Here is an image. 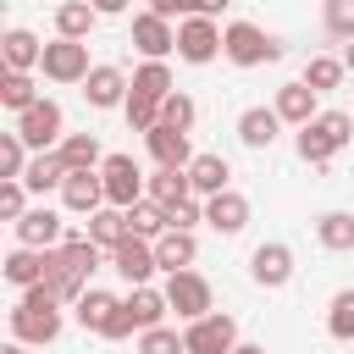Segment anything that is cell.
I'll return each instance as SVG.
<instances>
[{"mask_svg":"<svg viewBox=\"0 0 354 354\" xmlns=\"http://www.w3.org/2000/svg\"><path fill=\"white\" fill-rule=\"evenodd\" d=\"M122 116H127V127H133V133H149V127L160 122V100H149V94H138V88H133V94H127V105H122Z\"/></svg>","mask_w":354,"mask_h":354,"instance_id":"cell-40","label":"cell"},{"mask_svg":"<svg viewBox=\"0 0 354 354\" xmlns=\"http://www.w3.org/2000/svg\"><path fill=\"white\" fill-rule=\"evenodd\" d=\"M66 160H61V149H33V160H28V171H22V183H28V194H50V188H61L66 183Z\"/></svg>","mask_w":354,"mask_h":354,"instance_id":"cell-23","label":"cell"},{"mask_svg":"<svg viewBox=\"0 0 354 354\" xmlns=\"http://www.w3.org/2000/svg\"><path fill=\"white\" fill-rule=\"evenodd\" d=\"M116 310H122V299H116V293H105V288H88V293L77 299V326H83V332H105Z\"/></svg>","mask_w":354,"mask_h":354,"instance_id":"cell-28","label":"cell"},{"mask_svg":"<svg viewBox=\"0 0 354 354\" xmlns=\"http://www.w3.org/2000/svg\"><path fill=\"white\" fill-rule=\"evenodd\" d=\"M0 61H6V72H33V66L44 61V44H39V33H28V28H11V33L0 39Z\"/></svg>","mask_w":354,"mask_h":354,"instance_id":"cell-22","label":"cell"},{"mask_svg":"<svg viewBox=\"0 0 354 354\" xmlns=\"http://www.w3.org/2000/svg\"><path fill=\"white\" fill-rule=\"evenodd\" d=\"M249 277L260 282V288H288L293 282V249L288 243H260L254 254H249Z\"/></svg>","mask_w":354,"mask_h":354,"instance_id":"cell-14","label":"cell"},{"mask_svg":"<svg viewBox=\"0 0 354 354\" xmlns=\"http://www.w3.org/2000/svg\"><path fill=\"white\" fill-rule=\"evenodd\" d=\"M88 238H94V243L111 254V249L127 238V210H122V205H100V210L88 216Z\"/></svg>","mask_w":354,"mask_h":354,"instance_id":"cell-30","label":"cell"},{"mask_svg":"<svg viewBox=\"0 0 354 354\" xmlns=\"http://www.w3.org/2000/svg\"><path fill=\"white\" fill-rule=\"evenodd\" d=\"M133 88H138V94H149V100H166L177 83H171V66H166V61H144V66L133 72Z\"/></svg>","mask_w":354,"mask_h":354,"instance_id":"cell-37","label":"cell"},{"mask_svg":"<svg viewBox=\"0 0 354 354\" xmlns=\"http://www.w3.org/2000/svg\"><path fill=\"white\" fill-rule=\"evenodd\" d=\"M39 72H44L50 83H83V77L94 72V66H88V44H83V39H61V33H55V39L44 44Z\"/></svg>","mask_w":354,"mask_h":354,"instance_id":"cell-7","label":"cell"},{"mask_svg":"<svg viewBox=\"0 0 354 354\" xmlns=\"http://www.w3.org/2000/svg\"><path fill=\"white\" fill-rule=\"evenodd\" d=\"M100 177H105V205H122L127 210V205H138L149 194V177H144V166L133 155H105Z\"/></svg>","mask_w":354,"mask_h":354,"instance_id":"cell-5","label":"cell"},{"mask_svg":"<svg viewBox=\"0 0 354 354\" xmlns=\"http://www.w3.org/2000/svg\"><path fill=\"white\" fill-rule=\"evenodd\" d=\"M232 354H266V348H260V343H238Z\"/></svg>","mask_w":354,"mask_h":354,"instance_id":"cell-51","label":"cell"},{"mask_svg":"<svg viewBox=\"0 0 354 354\" xmlns=\"http://www.w3.org/2000/svg\"><path fill=\"white\" fill-rule=\"evenodd\" d=\"M61 326H66L61 299H55L44 282H39V288H22V299H17V310H11V337L28 343V348H44V343L61 337Z\"/></svg>","mask_w":354,"mask_h":354,"instance_id":"cell-1","label":"cell"},{"mask_svg":"<svg viewBox=\"0 0 354 354\" xmlns=\"http://www.w3.org/2000/svg\"><path fill=\"white\" fill-rule=\"evenodd\" d=\"M348 144H354V116H348V111H321V116L304 122L299 138H293V149H299L304 166H332V155L348 149Z\"/></svg>","mask_w":354,"mask_h":354,"instance_id":"cell-2","label":"cell"},{"mask_svg":"<svg viewBox=\"0 0 354 354\" xmlns=\"http://www.w3.org/2000/svg\"><path fill=\"white\" fill-rule=\"evenodd\" d=\"M133 50H138L144 61H166V55L177 50V28H171V17L138 11V17H133Z\"/></svg>","mask_w":354,"mask_h":354,"instance_id":"cell-11","label":"cell"},{"mask_svg":"<svg viewBox=\"0 0 354 354\" xmlns=\"http://www.w3.org/2000/svg\"><path fill=\"white\" fill-rule=\"evenodd\" d=\"M232 0H199V17H216V11H227Z\"/></svg>","mask_w":354,"mask_h":354,"instance_id":"cell-48","label":"cell"},{"mask_svg":"<svg viewBox=\"0 0 354 354\" xmlns=\"http://www.w3.org/2000/svg\"><path fill=\"white\" fill-rule=\"evenodd\" d=\"M271 105H277V116H282L288 127H304V122H315V116H321V94H315L304 77H299V83H282Z\"/></svg>","mask_w":354,"mask_h":354,"instance_id":"cell-17","label":"cell"},{"mask_svg":"<svg viewBox=\"0 0 354 354\" xmlns=\"http://www.w3.org/2000/svg\"><path fill=\"white\" fill-rule=\"evenodd\" d=\"M61 205H66L72 216H94V210L105 205V177H100V166H94V171H66Z\"/></svg>","mask_w":354,"mask_h":354,"instance_id":"cell-15","label":"cell"},{"mask_svg":"<svg viewBox=\"0 0 354 354\" xmlns=\"http://www.w3.org/2000/svg\"><path fill=\"white\" fill-rule=\"evenodd\" d=\"M149 11H155V17H177V22H183V17H199V0H149Z\"/></svg>","mask_w":354,"mask_h":354,"instance_id":"cell-46","label":"cell"},{"mask_svg":"<svg viewBox=\"0 0 354 354\" xmlns=\"http://www.w3.org/2000/svg\"><path fill=\"white\" fill-rule=\"evenodd\" d=\"M155 260H160V271H188V266L199 260V238H194L188 227H166V232L155 238Z\"/></svg>","mask_w":354,"mask_h":354,"instance_id":"cell-20","label":"cell"},{"mask_svg":"<svg viewBox=\"0 0 354 354\" xmlns=\"http://www.w3.org/2000/svg\"><path fill=\"white\" fill-rule=\"evenodd\" d=\"M0 354H28V343H17V337H11V343H6Z\"/></svg>","mask_w":354,"mask_h":354,"instance_id":"cell-50","label":"cell"},{"mask_svg":"<svg viewBox=\"0 0 354 354\" xmlns=\"http://www.w3.org/2000/svg\"><path fill=\"white\" fill-rule=\"evenodd\" d=\"M0 216L6 221H22L28 216V183L22 177H0Z\"/></svg>","mask_w":354,"mask_h":354,"instance_id":"cell-42","label":"cell"},{"mask_svg":"<svg viewBox=\"0 0 354 354\" xmlns=\"http://www.w3.org/2000/svg\"><path fill=\"white\" fill-rule=\"evenodd\" d=\"M144 144H149L155 166H194V144H188V133H183V127H166V122H155V127L144 133Z\"/></svg>","mask_w":354,"mask_h":354,"instance_id":"cell-19","label":"cell"},{"mask_svg":"<svg viewBox=\"0 0 354 354\" xmlns=\"http://www.w3.org/2000/svg\"><path fill=\"white\" fill-rule=\"evenodd\" d=\"M17 227V243H28V249H55L61 238H66V227H61V210H50V205H33L22 221H11Z\"/></svg>","mask_w":354,"mask_h":354,"instance_id":"cell-16","label":"cell"},{"mask_svg":"<svg viewBox=\"0 0 354 354\" xmlns=\"http://www.w3.org/2000/svg\"><path fill=\"white\" fill-rule=\"evenodd\" d=\"M216 55H221V28H216V17H183V22H177V61L205 66V61H216Z\"/></svg>","mask_w":354,"mask_h":354,"instance_id":"cell-8","label":"cell"},{"mask_svg":"<svg viewBox=\"0 0 354 354\" xmlns=\"http://www.w3.org/2000/svg\"><path fill=\"white\" fill-rule=\"evenodd\" d=\"M166 227H171V216H166V205H160V199H149V194H144L138 205H127V232H133V238H149V243H155Z\"/></svg>","mask_w":354,"mask_h":354,"instance_id":"cell-27","label":"cell"},{"mask_svg":"<svg viewBox=\"0 0 354 354\" xmlns=\"http://www.w3.org/2000/svg\"><path fill=\"white\" fill-rule=\"evenodd\" d=\"M166 216H171V227H188V232H194V227L205 221V199H199V194H188V199L166 205Z\"/></svg>","mask_w":354,"mask_h":354,"instance_id":"cell-44","label":"cell"},{"mask_svg":"<svg viewBox=\"0 0 354 354\" xmlns=\"http://www.w3.org/2000/svg\"><path fill=\"white\" fill-rule=\"evenodd\" d=\"M166 304L177 310V321H199V315L216 310V293H210V282L188 266V271H166Z\"/></svg>","mask_w":354,"mask_h":354,"instance_id":"cell-4","label":"cell"},{"mask_svg":"<svg viewBox=\"0 0 354 354\" xmlns=\"http://www.w3.org/2000/svg\"><path fill=\"white\" fill-rule=\"evenodd\" d=\"M160 122H166V127H183V133H188V127L199 122V105H194V94L171 88V94L160 100Z\"/></svg>","mask_w":354,"mask_h":354,"instance_id":"cell-38","label":"cell"},{"mask_svg":"<svg viewBox=\"0 0 354 354\" xmlns=\"http://www.w3.org/2000/svg\"><path fill=\"white\" fill-rule=\"evenodd\" d=\"M205 227H216L221 238H238V232L249 227V199H243L238 188L210 194V199H205Z\"/></svg>","mask_w":354,"mask_h":354,"instance_id":"cell-13","label":"cell"},{"mask_svg":"<svg viewBox=\"0 0 354 354\" xmlns=\"http://www.w3.org/2000/svg\"><path fill=\"white\" fill-rule=\"evenodd\" d=\"M28 144H22V133L11 127V133H0V177H22L28 171Z\"/></svg>","mask_w":354,"mask_h":354,"instance_id":"cell-41","label":"cell"},{"mask_svg":"<svg viewBox=\"0 0 354 354\" xmlns=\"http://www.w3.org/2000/svg\"><path fill=\"white\" fill-rule=\"evenodd\" d=\"M44 94H39V83H33V72H0V105L6 111H28V105H39Z\"/></svg>","mask_w":354,"mask_h":354,"instance_id":"cell-31","label":"cell"},{"mask_svg":"<svg viewBox=\"0 0 354 354\" xmlns=\"http://www.w3.org/2000/svg\"><path fill=\"white\" fill-rule=\"evenodd\" d=\"M321 6H326V33L348 44L354 39V0H321Z\"/></svg>","mask_w":354,"mask_h":354,"instance_id":"cell-43","label":"cell"},{"mask_svg":"<svg viewBox=\"0 0 354 354\" xmlns=\"http://www.w3.org/2000/svg\"><path fill=\"white\" fill-rule=\"evenodd\" d=\"M194 194V177H188V166H155V177H149V199H160V205H177V199H188Z\"/></svg>","mask_w":354,"mask_h":354,"instance_id":"cell-33","label":"cell"},{"mask_svg":"<svg viewBox=\"0 0 354 354\" xmlns=\"http://www.w3.org/2000/svg\"><path fill=\"white\" fill-rule=\"evenodd\" d=\"M44 271H50V249H28V243H17V249L6 254V282H11L17 293H22V288H39Z\"/></svg>","mask_w":354,"mask_h":354,"instance_id":"cell-21","label":"cell"},{"mask_svg":"<svg viewBox=\"0 0 354 354\" xmlns=\"http://www.w3.org/2000/svg\"><path fill=\"white\" fill-rule=\"evenodd\" d=\"M315 238H321V249H332V254L354 249V216H348V210H326V216L315 221Z\"/></svg>","mask_w":354,"mask_h":354,"instance_id":"cell-34","label":"cell"},{"mask_svg":"<svg viewBox=\"0 0 354 354\" xmlns=\"http://www.w3.org/2000/svg\"><path fill=\"white\" fill-rule=\"evenodd\" d=\"M221 55L232 66H266V61H282V39L266 33L260 22H227L221 28Z\"/></svg>","mask_w":354,"mask_h":354,"instance_id":"cell-3","label":"cell"},{"mask_svg":"<svg viewBox=\"0 0 354 354\" xmlns=\"http://www.w3.org/2000/svg\"><path fill=\"white\" fill-rule=\"evenodd\" d=\"M55 254H61V266H66V271H77L83 282H88V277L100 271V260H105V249H100L88 232H83V238H61V243H55Z\"/></svg>","mask_w":354,"mask_h":354,"instance_id":"cell-25","label":"cell"},{"mask_svg":"<svg viewBox=\"0 0 354 354\" xmlns=\"http://www.w3.org/2000/svg\"><path fill=\"white\" fill-rule=\"evenodd\" d=\"M88 6H94L100 17H122V11H127V0H88Z\"/></svg>","mask_w":354,"mask_h":354,"instance_id":"cell-47","label":"cell"},{"mask_svg":"<svg viewBox=\"0 0 354 354\" xmlns=\"http://www.w3.org/2000/svg\"><path fill=\"white\" fill-rule=\"evenodd\" d=\"M111 271H116V277H122L127 288L149 282V277L160 271V260H155V243H149V238H133V232H127V238H122V243L111 249Z\"/></svg>","mask_w":354,"mask_h":354,"instance_id":"cell-10","label":"cell"},{"mask_svg":"<svg viewBox=\"0 0 354 354\" xmlns=\"http://www.w3.org/2000/svg\"><path fill=\"white\" fill-rule=\"evenodd\" d=\"M138 354H188V343H183V332L177 326H149V332H138Z\"/></svg>","mask_w":354,"mask_h":354,"instance_id":"cell-39","label":"cell"},{"mask_svg":"<svg viewBox=\"0 0 354 354\" xmlns=\"http://www.w3.org/2000/svg\"><path fill=\"white\" fill-rule=\"evenodd\" d=\"M188 177H194V194H199V199H210V194L232 188V166H227V155H194Z\"/></svg>","mask_w":354,"mask_h":354,"instance_id":"cell-24","label":"cell"},{"mask_svg":"<svg viewBox=\"0 0 354 354\" xmlns=\"http://www.w3.org/2000/svg\"><path fill=\"white\" fill-rule=\"evenodd\" d=\"M282 127H288V122L277 116V105H249V111L238 116V144H243V149H271Z\"/></svg>","mask_w":354,"mask_h":354,"instance_id":"cell-18","label":"cell"},{"mask_svg":"<svg viewBox=\"0 0 354 354\" xmlns=\"http://www.w3.org/2000/svg\"><path fill=\"white\" fill-rule=\"evenodd\" d=\"M348 77V66H343V55H310L304 61V83L315 88V94H332L337 83Z\"/></svg>","mask_w":354,"mask_h":354,"instance_id":"cell-35","label":"cell"},{"mask_svg":"<svg viewBox=\"0 0 354 354\" xmlns=\"http://www.w3.org/2000/svg\"><path fill=\"white\" fill-rule=\"evenodd\" d=\"M17 133H22L28 149H55V144L66 138V116H61L55 100H39V105H28V111L17 116Z\"/></svg>","mask_w":354,"mask_h":354,"instance_id":"cell-9","label":"cell"},{"mask_svg":"<svg viewBox=\"0 0 354 354\" xmlns=\"http://www.w3.org/2000/svg\"><path fill=\"white\" fill-rule=\"evenodd\" d=\"M183 343H188V354H232L238 348V321L227 310H210V315L183 326Z\"/></svg>","mask_w":354,"mask_h":354,"instance_id":"cell-6","label":"cell"},{"mask_svg":"<svg viewBox=\"0 0 354 354\" xmlns=\"http://www.w3.org/2000/svg\"><path fill=\"white\" fill-rule=\"evenodd\" d=\"M127 94H133V83H127L122 66H94V72L83 77V100H88L94 111H116V105H127Z\"/></svg>","mask_w":354,"mask_h":354,"instance_id":"cell-12","label":"cell"},{"mask_svg":"<svg viewBox=\"0 0 354 354\" xmlns=\"http://www.w3.org/2000/svg\"><path fill=\"white\" fill-rule=\"evenodd\" d=\"M55 149H61V160H66L72 171H94V166H105V155H100V138H94V133H66Z\"/></svg>","mask_w":354,"mask_h":354,"instance_id":"cell-32","label":"cell"},{"mask_svg":"<svg viewBox=\"0 0 354 354\" xmlns=\"http://www.w3.org/2000/svg\"><path fill=\"white\" fill-rule=\"evenodd\" d=\"M343 66H348V72H354V39H348V44H343Z\"/></svg>","mask_w":354,"mask_h":354,"instance_id":"cell-49","label":"cell"},{"mask_svg":"<svg viewBox=\"0 0 354 354\" xmlns=\"http://www.w3.org/2000/svg\"><path fill=\"white\" fill-rule=\"evenodd\" d=\"M94 22H100V11H94L88 0H61V6H55V33H61V39H88Z\"/></svg>","mask_w":354,"mask_h":354,"instance_id":"cell-29","label":"cell"},{"mask_svg":"<svg viewBox=\"0 0 354 354\" xmlns=\"http://www.w3.org/2000/svg\"><path fill=\"white\" fill-rule=\"evenodd\" d=\"M326 332H332L337 343H354V288L332 293V304H326Z\"/></svg>","mask_w":354,"mask_h":354,"instance_id":"cell-36","label":"cell"},{"mask_svg":"<svg viewBox=\"0 0 354 354\" xmlns=\"http://www.w3.org/2000/svg\"><path fill=\"white\" fill-rule=\"evenodd\" d=\"M133 332H138V326H133V310H127V299H122V310L111 315V326H105L100 337H111V343H122V337H133Z\"/></svg>","mask_w":354,"mask_h":354,"instance_id":"cell-45","label":"cell"},{"mask_svg":"<svg viewBox=\"0 0 354 354\" xmlns=\"http://www.w3.org/2000/svg\"><path fill=\"white\" fill-rule=\"evenodd\" d=\"M127 310H133V326L138 332H149V326H160L166 321V288H149V282H138L133 293H127Z\"/></svg>","mask_w":354,"mask_h":354,"instance_id":"cell-26","label":"cell"}]
</instances>
